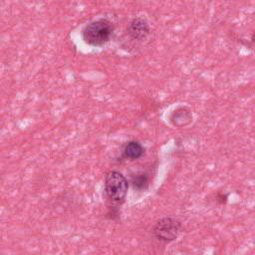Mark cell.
Returning <instances> with one entry per match:
<instances>
[{"mask_svg":"<svg viewBox=\"0 0 255 255\" xmlns=\"http://www.w3.org/2000/svg\"><path fill=\"white\" fill-rule=\"evenodd\" d=\"M190 119H191V116L189 112L181 109L180 111H176L175 113H173L171 117V122L175 126H184L190 122Z\"/></svg>","mask_w":255,"mask_h":255,"instance_id":"cell-6","label":"cell"},{"mask_svg":"<svg viewBox=\"0 0 255 255\" xmlns=\"http://www.w3.org/2000/svg\"><path fill=\"white\" fill-rule=\"evenodd\" d=\"M143 150L144 149L139 142L135 140H131L125 145L123 149V155L125 158L137 159L143 154Z\"/></svg>","mask_w":255,"mask_h":255,"instance_id":"cell-5","label":"cell"},{"mask_svg":"<svg viewBox=\"0 0 255 255\" xmlns=\"http://www.w3.org/2000/svg\"><path fill=\"white\" fill-rule=\"evenodd\" d=\"M115 26L108 18H99L89 22L82 30L83 41L92 47H102L109 43L114 35Z\"/></svg>","mask_w":255,"mask_h":255,"instance_id":"cell-1","label":"cell"},{"mask_svg":"<svg viewBox=\"0 0 255 255\" xmlns=\"http://www.w3.org/2000/svg\"><path fill=\"white\" fill-rule=\"evenodd\" d=\"M147 176L144 173H136L131 177V183L136 189H144L147 186Z\"/></svg>","mask_w":255,"mask_h":255,"instance_id":"cell-7","label":"cell"},{"mask_svg":"<svg viewBox=\"0 0 255 255\" xmlns=\"http://www.w3.org/2000/svg\"><path fill=\"white\" fill-rule=\"evenodd\" d=\"M153 234L158 240H174L181 231V224L174 218L166 217L160 219L153 227Z\"/></svg>","mask_w":255,"mask_h":255,"instance_id":"cell-3","label":"cell"},{"mask_svg":"<svg viewBox=\"0 0 255 255\" xmlns=\"http://www.w3.org/2000/svg\"><path fill=\"white\" fill-rule=\"evenodd\" d=\"M127 34L131 40L143 41L149 34V25L141 17L133 18L127 27Z\"/></svg>","mask_w":255,"mask_h":255,"instance_id":"cell-4","label":"cell"},{"mask_svg":"<svg viewBox=\"0 0 255 255\" xmlns=\"http://www.w3.org/2000/svg\"><path fill=\"white\" fill-rule=\"evenodd\" d=\"M128 180L121 172L113 170L107 173L105 178V190L111 200L123 202L128 193Z\"/></svg>","mask_w":255,"mask_h":255,"instance_id":"cell-2","label":"cell"}]
</instances>
